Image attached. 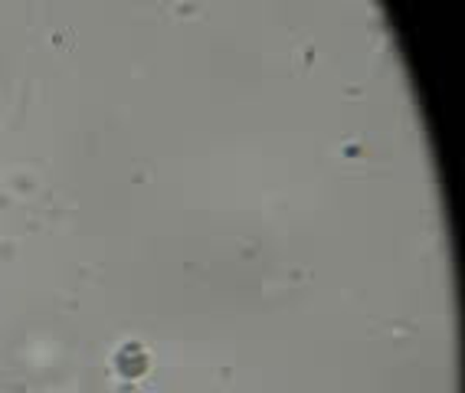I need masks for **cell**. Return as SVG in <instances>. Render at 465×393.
<instances>
[{"instance_id":"cell-1","label":"cell","mask_w":465,"mask_h":393,"mask_svg":"<svg viewBox=\"0 0 465 393\" xmlns=\"http://www.w3.org/2000/svg\"><path fill=\"white\" fill-rule=\"evenodd\" d=\"M112 368L122 380H142L151 370V354L144 351L138 341H128L125 348H118L115 358H112Z\"/></svg>"}]
</instances>
